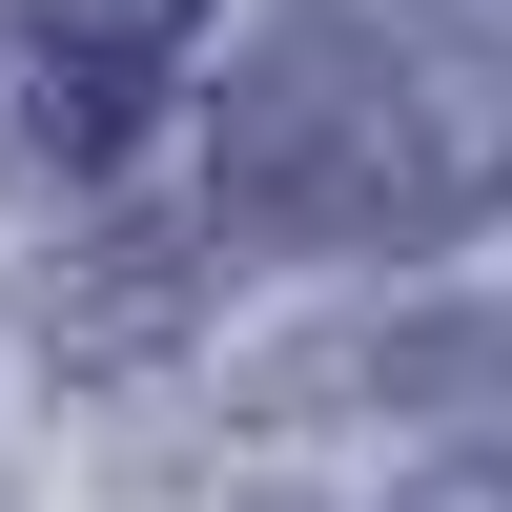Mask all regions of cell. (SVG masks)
<instances>
[{
	"mask_svg": "<svg viewBox=\"0 0 512 512\" xmlns=\"http://www.w3.org/2000/svg\"><path fill=\"white\" fill-rule=\"evenodd\" d=\"M205 62V0H0V185H123Z\"/></svg>",
	"mask_w": 512,
	"mask_h": 512,
	"instance_id": "2",
	"label": "cell"
},
{
	"mask_svg": "<svg viewBox=\"0 0 512 512\" xmlns=\"http://www.w3.org/2000/svg\"><path fill=\"white\" fill-rule=\"evenodd\" d=\"M512 205V41L472 0H308L226 82L246 246H451Z\"/></svg>",
	"mask_w": 512,
	"mask_h": 512,
	"instance_id": "1",
	"label": "cell"
},
{
	"mask_svg": "<svg viewBox=\"0 0 512 512\" xmlns=\"http://www.w3.org/2000/svg\"><path fill=\"white\" fill-rule=\"evenodd\" d=\"M328 390H410V410H512V308H431V328H369Z\"/></svg>",
	"mask_w": 512,
	"mask_h": 512,
	"instance_id": "3",
	"label": "cell"
},
{
	"mask_svg": "<svg viewBox=\"0 0 512 512\" xmlns=\"http://www.w3.org/2000/svg\"><path fill=\"white\" fill-rule=\"evenodd\" d=\"M369 512H512V472H390Z\"/></svg>",
	"mask_w": 512,
	"mask_h": 512,
	"instance_id": "4",
	"label": "cell"
},
{
	"mask_svg": "<svg viewBox=\"0 0 512 512\" xmlns=\"http://www.w3.org/2000/svg\"><path fill=\"white\" fill-rule=\"evenodd\" d=\"M472 21H492V41H512V0H472Z\"/></svg>",
	"mask_w": 512,
	"mask_h": 512,
	"instance_id": "5",
	"label": "cell"
}]
</instances>
